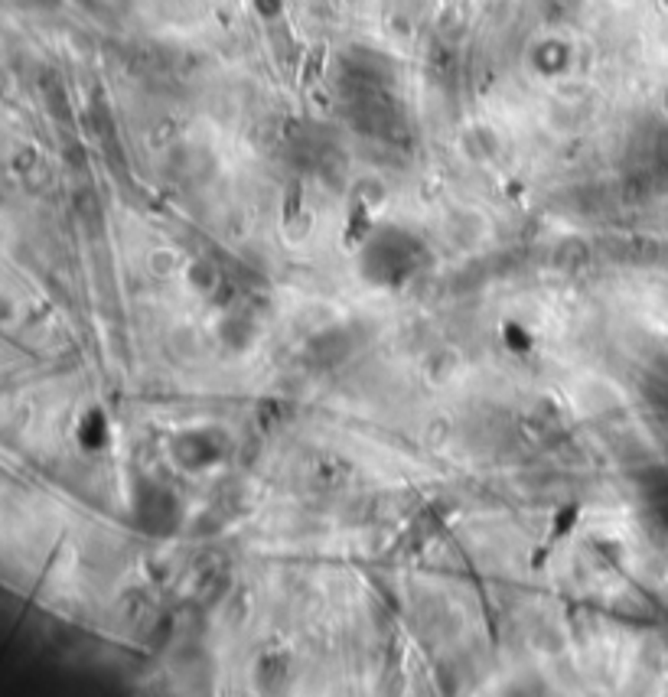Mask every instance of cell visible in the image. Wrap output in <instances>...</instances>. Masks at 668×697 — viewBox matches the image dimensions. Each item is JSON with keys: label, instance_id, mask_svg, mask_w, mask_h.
Instances as JSON below:
<instances>
[{"label": "cell", "instance_id": "cell-1", "mask_svg": "<svg viewBox=\"0 0 668 697\" xmlns=\"http://www.w3.org/2000/svg\"><path fill=\"white\" fill-rule=\"evenodd\" d=\"M147 271L154 274L157 281H173V277H183V271H186V258L180 255V248L157 245L154 251L147 255Z\"/></svg>", "mask_w": 668, "mask_h": 697}, {"label": "cell", "instance_id": "cell-2", "mask_svg": "<svg viewBox=\"0 0 668 697\" xmlns=\"http://www.w3.org/2000/svg\"><path fill=\"white\" fill-rule=\"evenodd\" d=\"M183 281L193 294H209L215 287V267L209 261H193L186 264V271H183Z\"/></svg>", "mask_w": 668, "mask_h": 697}, {"label": "cell", "instance_id": "cell-3", "mask_svg": "<svg viewBox=\"0 0 668 697\" xmlns=\"http://www.w3.org/2000/svg\"><path fill=\"white\" fill-rule=\"evenodd\" d=\"M665 590H668V584H665Z\"/></svg>", "mask_w": 668, "mask_h": 697}]
</instances>
